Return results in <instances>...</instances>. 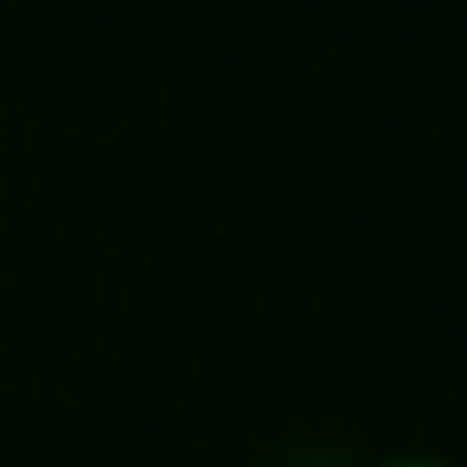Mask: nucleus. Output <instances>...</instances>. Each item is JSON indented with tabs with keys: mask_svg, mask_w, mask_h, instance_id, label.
I'll return each instance as SVG.
<instances>
[{
	"mask_svg": "<svg viewBox=\"0 0 467 467\" xmlns=\"http://www.w3.org/2000/svg\"><path fill=\"white\" fill-rule=\"evenodd\" d=\"M384 467H454V461H441V454H390Z\"/></svg>",
	"mask_w": 467,
	"mask_h": 467,
	"instance_id": "f257e3e1",
	"label": "nucleus"
}]
</instances>
